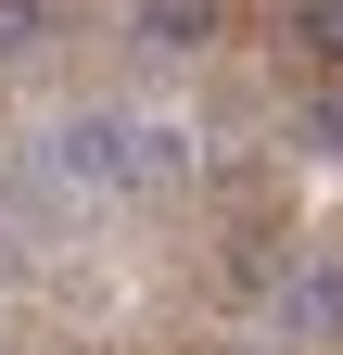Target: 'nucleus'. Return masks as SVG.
<instances>
[{"label": "nucleus", "mask_w": 343, "mask_h": 355, "mask_svg": "<svg viewBox=\"0 0 343 355\" xmlns=\"http://www.w3.org/2000/svg\"><path fill=\"white\" fill-rule=\"evenodd\" d=\"M178 178H191V140L153 127V114H127V191H178Z\"/></svg>", "instance_id": "3"}, {"label": "nucleus", "mask_w": 343, "mask_h": 355, "mask_svg": "<svg viewBox=\"0 0 343 355\" xmlns=\"http://www.w3.org/2000/svg\"><path fill=\"white\" fill-rule=\"evenodd\" d=\"M306 140H318V153L343 165V89H318V102H306Z\"/></svg>", "instance_id": "7"}, {"label": "nucleus", "mask_w": 343, "mask_h": 355, "mask_svg": "<svg viewBox=\"0 0 343 355\" xmlns=\"http://www.w3.org/2000/svg\"><path fill=\"white\" fill-rule=\"evenodd\" d=\"M127 26H140L153 51H203V38H217V0H127Z\"/></svg>", "instance_id": "4"}, {"label": "nucleus", "mask_w": 343, "mask_h": 355, "mask_svg": "<svg viewBox=\"0 0 343 355\" xmlns=\"http://www.w3.org/2000/svg\"><path fill=\"white\" fill-rule=\"evenodd\" d=\"M51 26H64V0H0V64H26Z\"/></svg>", "instance_id": "5"}, {"label": "nucleus", "mask_w": 343, "mask_h": 355, "mask_svg": "<svg viewBox=\"0 0 343 355\" xmlns=\"http://www.w3.org/2000/svg\"><path fill=\"white\" fill-rule=\"evenodd\" d=\"M51 178L76 191V178H90V191H127V114H64L51 127Z\"/></svg>", "instance_id": "1"}, {"label": "nucleus", "mask_w": 343, "mask_h": 355, "mask_svg": "<svg viewBox=\"0 0 343 355\" xmlns=\"http://www.w3.org/2000/svg\"><path fill=\"white\" fill-rule=\"evenodd\" d=\"M292 38H306L318 64H343V0H306V13H292Z\"/></svg>", "instance_id": "6"}, {"label": "nucleus", "mask_w": 343, "mask_h": 355, "mask_svg": "<svg viewBox=\"0 0 343 355\" xmlns=\"http://www.w3.org/2000/svg\"><path fill=\"white\" fill-rule=\"evenodd\" d=\"M267 318H280V343H331L343 330V266H292Z\"/></svg>", "instance_id": "2"}]
</instances>
